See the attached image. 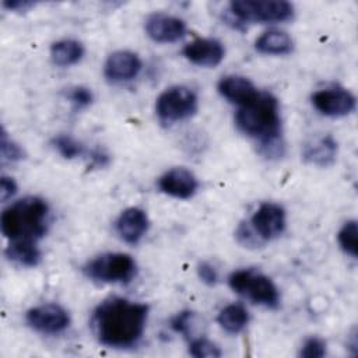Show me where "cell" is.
I'll use <instances>...</instances> for the list:
<instances>
[{
    "label": "cell",
    "instance_id": "9a60e30c",
    "mask_svg": "<svg viewBox=\"0 0 358 358\" xmlns=\"http://www.w3.org/2000/svg\"><path fill=\"white\" fill-rule=\"evenodd\" d=\"M148 225L150 221L144 210L138 207H129L117 217L115 229L126 243L136 245L148 231Z\"/></svg>",
    "mask_w": 358,
    "mask_h": 358
},
{
    "label": "cell",
    "instance_id": "30bf717a",
    "mask_svg": "<svg viewBox=\"0 0 358 358\" xmlns=\"http://www.w3.org/2000/svg\"><path fill=\"white\" fill-rule=\"evenodd\" d=\"M285 210L275 203H262L250 218V225L263 242L280 236L285 229Z\"/></svg>",
    "mask_w": 358,
    "mask_h": 358
},
{
    "label": "cell",
    "instance_id": "ffe728a7",
    "mask_svg": "<svg viewBox=\"0 0 358 358\" xmlns=\"http://www.w3.org/2000/svg\"><path fill=\"white\" fill-rule=\"evenodd\" d=\"M6 256L25 267H35L41 262V250L36 242L31 241H13L6 248Z\"/></svg>",
    "mask_w": 358,
    "mask_h": 358
},
{
    "label": "cell",
    "instance_id": "7c38bea8",
    "mask_svg": "<svg viewBox=\"0 0 358 358\" xmlns=\"http://www.w3.org/2000/svg\"><path fill=\"white\" fill-rule=\"evenodd\" d=\"M183 56L193 64L203 67H215L225 57L224 45L214 38H197L182 50Z\"/></svg>",
    "mask_w": 358,
    "mask_h": 358
},
{
    "label": "cell",
    "instance_id": "ba28073f",
    "mask_svg": "<svg viewBox=\"0 0 358 358\" xmlns=\"http://www.w3.org/2000/svg\"><path fill=\"white\" fill-rule=\"evenodd\" d=\"M29 327L45 334H57L70 326L69 312L57 303H45L31 308L25 313Z\"/></svg>",
    "mask_w": 358,
    "mask_h": 358
},
{
    "label": "cell",
    "instance_id": "ac0fdd59",
    "mask_svg": "<svg viewBox=\"0 0 358 358\" xmlns=\"http://www.w3.org/2000/svg\"><path fill=\"white\" fill-rule=\"evenodd\" d=\"M255 48L263 55H287L292 52L294 41L284 31L268 29L256 39Z\"/></svg>",
    "mask_w": 358,
    "mask_h": 358
},
{
    "label": "cell",
    "instance_id": "4316f807",
    "mask_svg": "<svg viewBox=\"0 0 358 358\" xmlns=\"http://www.w3.org/2000/svg\"><path fill=\"white\" fill-rule=\"evenodd\" d=\"M169 326L173 331L180 333L185 337H190L194 326V313L192 310H182L171 319Z\"/></svg>",
    "mask_w": 358,
    "mask_h": 358
},
{
    "label": "cell",
    "instance_id": "e0dca14e",
    "mask_svg": "<svg viewBox=\"0 0 358 358\" xmlns=\"http://www.w3.org/2000/svg\"><path fill=\"white\" fill-rule=\"evenodd\" d=\"M302 157L312 165L329 166L336 161L337 141L330 134L315 138L305 145Z\"/></svg>",
    "mask_w": 358,
    "mask_h": 358
},
{
    "label": "cell",
    "instance_id": "8992f818",
    "mask_svg": "<svg viewBox=\"0 0 358 358\" xmlns=\"http://www.w3.org/2000/svg\"><path fill=\"white\" fill-rule=\"evenodd\" d=\"M231 14L241 22H282L294 18V6L285 0H234Z\"/></svg>",
    "mask_w": 358,
    "mask_h": 358
},
{
    "label": "cell",
    "instance_id": "277c9868",
    "mask_svg": "<svg viewBox=\"0 0 358 358\" xmlns=\"http://www.w3.org/2000/svg\"><path fill=\"white\" fill-rule=\"evenodd\" d=\"M228 284L232 291L253 303L275 309L280 305V292L275 284L266 274L253 268H243L234 271Z\"/></svg>",
    "mask_w": 358,
    "mask_h": 358
},
{
    "label": "cell",
    "instance_id": "44dd1931",
    "mask_svg": "<svg viewBox=\"0 0 358 358\" xmlns=\"http://www.w3.org/2000/svg\"><path fill=\"white\" fill-rule=\"evenodd\" d=\"M217 322L227 333L238 334L246 327L249 322V312L241 303H231L220 310Z\"/></svg>",
    "mask_w": 358,
    "mask_h": 358
},
{
    "label": "cell",
    "instance_id": "2e32d148",
    "mask_svg": "<svg viewBox=\"0 0 358 358\" xmlns=\"http://www.w3.org/2000/svg\"><path fill=\"white\" fill-rule=\"evenodd\" d=\"M218 92L231 103L243 106L260 92L255 84L242 76H225L218 83Z\"/></svg>",
    "mask_w": 358,
    "mask_h": 358
},
{
    "label": "cell",
    "instance_id": "d6986e66",
    "mask_svg": "<svg viewBox=\"0 0 358 358\" xmlns=\"http://www.w3.org/2000/svg\"><path fill=\"white\" fill-rule=\"evenodd\" d=\"M84 56V46L74 39H62L50 46V57L55 64L67 67L78 63Z\"/></svg>",
    "mask_w": 358,
    "mask_h": 358
},
{
    "label": "cell",
    "instance_id": "5bb4252c",
    "mask_svg": "<svg viewBox=\"0 0 358 358\" xmlns=\"http://www.w3.org/2000/svg\"><path fill=\"white\" fill-rule=\"evenodd\" d=\"M141 70L140 57L130 50H116L110 53L103 66L105 77L112 83L133 80Z\"/></svg>",
    "mask_w": 358,
    "mask_h": 358
},
{
    "label": "cell",
    "instance_id": "f546056e",
    "mask_svg": "<svg viewBox=\"0 0 358 358\" xmlns=\"http://www.w3.org/2000/svg\"><path fill=\"white\" fill-rule=\"evenodd\" d=\"M199 278L207 285H215L218 282V271L210 262H201L197 266Z\"/></svg>",
    "mask_w": 358,
    "mask_h": 358
},
{
    "label": "cell",
    "instance_id": "5b68a950",
    "mask_svg": "<svg viewBox=\"0 0 358 358\" xmlns=\"http://www.w3.org/2000/svg\"><path fill=\"white\" fill-rule=\"evenodd\" d=\"M83 271L88 278L98 282L126 284L134 278L137 264L127 253H103L87 262Z\"/></svg>",
    "mask_w": 358,
    "mask_h": 358
},
{
    "label": "cell",
    "instance_id": "d4e9b609",
    "mask_svg": "<svg viewBox=\"0 0 358 358\" xmlns=\"http://www.w3.org/2000/svg\"><path fill=\"white\" fill-rule=\"evenodd\" d=\"M235 238L239 245L248 249H255L263 246L266 242L260 239L253 227L249 222H241L235 231Z\"/></svg>",
    "mask_w": 358,
    "mask_h": 358
},
{
    "label": "cell",
    "instance_id": "9c48e42d",
    "mask_svg": "<svg viewBox=\"0 0 358 358\" xmlns=\"http://www.w3.org/2000/svg\"><path fill=\"white\" fill-rule=\"evenodd\" d=\"M310 99L317 112L330 117H343L355 109V96L343 87L319 90Z\"/></svg>",
    "mask_w": 358,
    "mask_h": 358
},
{
    "label": "cell",
    "instance_id": "4fadbf2b",
    "mask_svg": "<svg viewBox=\"0 0 358 358\" xmlns=\"http://www.w3.org/2000/svg\"><path fill=\"white\" fill-rule=\"evenodd\" d=\"M162 193L176 199H190L199 189L197 178L186 168H172L158 179Z\"/></svg>",
    "mask_w": 358,
    "mask_h": 358
},
{
    "label": "cell",
    "instance_id": "3957f363",
    "mask_svg": "<svg viewBox=\"0 0 358 358\" xmlns=\"http://www.w3.org/2000/svg\"><path fill=\"white\" fill-rule=\"evenodd\" d=\"M49 206L36 196H28L8 206L0 218L3 235L13 241L38 242L48 231Z\"/></svg>",
    "mask_w": 358,
    "mask_h": 358
},
{
    "label": "cell",
    "instance_id": "d6a6232c",
    "mask_svg": "<svg viewBox=\"0 0 358 358\" xmlns=\"http://www.w3.org/2000/svg\"><path fill=\"white\" fill-rule=\"evenodd\" d=\"M4 8L10 10V11H20V10H27L29 7L34 6L32 1H28V0H6L1 3Z\"/></svg>",
    "mask_w": 358,
    "mask_h": 358
},
{
    "label": "cell",
    "instance_id": "83f0119b",
    "mask_svg": "<svg viewBox=\"0 0 358 358\" xmlns=\"http://www.w3.org/2000/svg\"><path fill=\"white\" fill-rule=\"evenodd\" d=\"M326 354V341L320 337H309L303 341L299 355L303 358H322Z\"/></svg>",
    "mask_w": 358,
    "mask_h": 358
},
{
    "label": "cell",
    "instance_id": "cb8c5ba5",
    "mask_svg": "<svg viewBox=\"0 0 358 358\" xmlns=\"http://www.w3.org/2000/svg\"><path fill=\"white\" fill-rule=\"evenodd\" d=\"M189 354L196 358H217L221 357V350L208 338L197 337L192 338L189 344Z\"/></svg>",
    "mask_w": 358,
    "mask_h": 358
},
{
    "label": "cell",
    "instance_id": "1f68e13d",
    "mask_svg": "<svg viewBox=\"0 0 358 358\" xmlns=\"http://www.w3.org/2000/svg\"><path fill=\"white\" fill-rule=\"evenodd\" d=\"M90 165L96 166V168H103L109 164V154L105 152L101 148H95L90 152Z\"/></svg>",
    "mask_w": 358,
    "mask_h": 358
},
{
    "label": "cell",
    "instance_id": "7a4b0ae2",
    "mask_svg": "<svg viewBox=\"0 0 358 358\" xmlns=\"http://www.w3.org/2000/svg\"><path fill=\"white\" fill-rule=\"evenodd\" d=\"M236 127L253 138L267 158L281 157L284 150L278 99L270 92H259L249 103L239 106Z\"/></svg>",
    "mask_w": 358,
    "mask_h": 358
},
{
    "label": "cell",
    "instance_id": "4dcf8cb0",
    "mask_svg": "<svg viewBox=\"0 0 358 358\" xmlns=\"http://www.w3.org/2000/svg\"><path fill=\"white\" fill-rule=\"evenodd\" d=\"M17 193V183L13 178L3 175L0 179V200L7 201Z\"/></svg>",
    "mask_w": 358,
    "mask_h": 358
},
{
    "label": "cell",
    "instance_id": "f1b7e54d",
    "mask_svg": "<svg viewBox=\"0 0 358 358\" xmlns=\"http://www.w3.org/2000/svg\"><path fill=\"white\" fill-rule=\"evenodd\" d=\"M67 98L74 105V108L83 109V108H87V106L91 105V102H92V92L87 87L78 85V87L70 88V91L67 94Z\"/></svg>",
    "mask_w": 358,
    "mask_h": 358
},
{
    "label": "cell",
    "instance_id": "484cf974",
    "mask_svg": "<svg viewBox=\"0 0 358 358\" xmlns=\"http://www.w3.org/2000/svg\"><path fill=\"white\" fill-rule=\"evenodd\" d=\"M0 152H1V158L3 161H10V162H15V161H21L25 155L24 150L20 147V144H17L14 140H11L8 137V134L6 133L4 127L1 129V138H0Z\"/></svg>",
    "mask_w": 358,
    "mask_h": 358
},
{
    "label": "cell",
    "instance_id": "52a82bcc",
    "mask_svg": "<svg viewBox=\"0 0 358 358\" xmlns=\"http://www.w3.org/2000/svg\"><path fill=\"white\" fill-rule=\"evenodd\" d=\"M199 99L196 92L185 85H173L159 94L155 102V113L164 123H175L189 119L196 113Z\"/></svg>",
    "mask_w": 358,
    "mask_h": 358
},
{
    "label": "cell",
    "instance_id": "6da1fadb",
    "mask_svg": "<svg viewBox=\"0 0 358 358\" xmlns=\"http://www.w3.org/2000/svg\"><path fill=\"white\" fill-rule=\"evenodd\" d=\"M150 308L120 296L102 301L92 312L91 329L95 338L110 348L136 345L143 337Z\"/></svg>",
    "mask_w": 358,
    "mask_h": 358
},
{
    "label": "cell",
    "instance_id": "603a6c76",
    "mask_svg": "<svg viewBox=\"0 0 358 358\" xmlns=\"http://www.w3.org/2000/svg\"><path fill=\"white\" fill-rule=\"evenodd\" d=\"M55 150L66 159H74L85 152L84 145L69 134H59L52 140Z\"/></svg>",
    "mask_w": 358,
    "mask_h": 358
},
{
    "label": "cell",
    "instance_id": "8fae6325",
    "mask_svg": "<svg viewBox=\"0 0 358 358\" xmlns=\"http://www.w3.org/2000/svg\"><path fill=\"white\" fill-rule=\"evenodd\" d=\"M145 32L154 42L171 43L185 36L186 24L175 15L154 13L145 20Z\"/></svg>",
    "mask_w": 358,
    "mask_h": 358
},
{
    "label": "cell",
    "instance_id": "7402d4cb",
    "mask_svg": "<svg viewBox=\"0 0 358 358\" xmlns=\"http://www.w3.org/2000/svg\"><path fill=\"white\" fill-rule=\"evenodd\" d=\"M337 241L340 248L350 256L357 257L358 255V227L355 220L344 222L337 234Z\"/></svg>",
    "mask_w": 358,
    "mask_h": 358
}]
</instances>
